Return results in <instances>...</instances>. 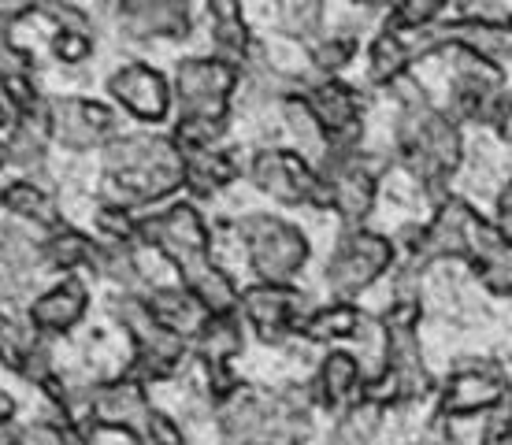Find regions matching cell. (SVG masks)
<instances>
[{
  "instance_id": "4fadbf2b",
  "label": "cell",
  "mask_w": 512,
  "mask_h": 445,
  "mask_svg": "<svg viewBox=\"0 0 512 445\" xmlns=\"http://www.w3.org/2000/svg\"><path fill=\"white\" fill-rule=\"evenodd\" d=\"M238 308H242L245 323L256 331L260 342H286L294 331L305 327L312 305L305 293L294 290V282H256L245 293H238Z\"/></svg>"
},
{
  "instance_id": "2e32d148",
  "label": "cell",
  "mask_w": 512,
  "mask_h": 445,
  "mask_svg": "<svg viewBox=\"0 0 512 445\" xmlns=\"http://www.w3.org/2000/svg\"><path fill=\"white\" fill-rule=\"evenodd\" d=\"M116 19L138 41H182L193 34V0H116Z\"/></svg>"
},
{
  "instance_id": "d590c367",
  "label": "cell",
  "mask_w": 512,
  "mask_h": 445,
  "mask_svg": "<svg viewBox=\"0 0 512 445\" xmlns=\"http://www.w3.org/2000/svg\"><path fill=\"white\" fill-rule=\"evenodd\" d=\"M383 412V401H375L368 394L360 401H349L346 412L334 423V445H372L379 427H383Z\"/></svg>"
},
{
  "instance_id": "9c48e42d",
  "label": "cell",
  "mask_w": 512,
  "mask_h": 445,
  "mask_svg": "<svg viewBox=\"0 0 512 445\" xmlns=\"http://www.w3.org/2000/svg\"><path fill=\"white\" fill-rule=\"evenodd\" d=\"M416 319L420 305H397V301L383 319V375L394 386L397 401H420L431 394V371L423 360Z\"/></svg>"
},
{
  "instance_id": "8d00e7d4",
  "label": "cell",
  "mask_w": 512,
  "mask_h": 445,
  "mask_svg": "<svg viewBox=\"0 0 512 445\" xmlns=\"http://www.w3.org/2000/svg\"><path fill=\"white\" fill-rule=\"evenodd\" d=\"M279 108H282V119H286V130L294 134L297 149H301V153H316V160H320L323 149H327V138H323V127L316 123V115L308 108L301 86L290 89L279 101Z\"/></svg>"
},
{
  "instance_id": "484cf974",
  "label": "cell",
  "mask_w": 512,
  "mask_h": 445,
  "mask_svg": "<svg viewBox=\"0 0 512 445\" xmlns=\"http://www.w3.org/2000/svg\"><path fill=\"white\" fill-rule=\"evenodd\" d=\"M412 64H416V49H412L409 34L390 23L379 26L368 41V82L390 89L397 78L412 75Z\"/></svg>"
},
{
  "instance_id": "db71d44e",
  "label": "cell",
  "mask_w": 512,
  "mask_h": 445,
  "mask_svg": "<svg viewBox=\"0 0 512 445\" xmlns=\"http://www.w3.org/2000/svg\"><path fill=\"white\" fill-rule=\"evenodd\" d=\"M494 212H498V219H505V223H512V171L509 178H505V186L498 190V201H494Z\"/></svg>"
},
{
  "instance_id": "1f68e13d",
  "label": "cell",
  "mask_w": 512,
  "mask_h": 445,
  "mask_svg": "<svg viewBox=\"0 0 512 445\" xmlns=\"http://www.w3.org/2000/svg\"><path fill=\"white\" fill-rule=\"evenodd\" d=\"M360 327H364V316H360V308L353 301H334V305H323V308H312L305 319V334L308 342H320V345H338V342H349V338H357Z\"/></svg>"
},
{
  "instance_id": "5bb4252c",
  "label": "cell",
  "mask_w": 512,
  "mask_h": 445,
  "mask_svg": "<svg viewBox=\"0 0 512 445\" xmlns=\"http://www.w3.org/2000/svg\"><path fill=\"white\" fill-rule=\"evenodd\" d=\"M108 97L145 127L167 123V115L175 112V89L164 71H156L145 60H127L108 75Z\"/></svg>"
},
{
  "instance_id": "ab89813d",
  "label": "cell",
  "mask_w": 512,
  "mask_h": 445,
  "mask_svg": "<svg viewBox=\"0 0 512 445\" xmlns=\"http://www.w3.org/2000/svg\"><path fill=\"white\" fill-rule=\"evenodd\" d=\"M275 4H279V23L286 38L308 45L323 34V19H327L323 0H275Z\"/></svg>"
},
{
  "instance_id": "603a6c76",
  "label": "cell",
  "mask_w": 512,
  "mask_h": 445,
  "mask_svg": "<svg viewBox=\"0 0 512 445\" xmlns=\"http://www.w3.org/2000/svg\"><path fill=\"white\" fill-rule=\"evenodd\" d=\"M182 360H186V338L167 327H156V331L134 338V360H130L127 375L138 382L171 379L182 368Z\"/></svg>"
},
{
  "instance_id": "681fc988",
  "label": "cell",
  "mask_w": 512,
  "mask_h": 445,
  "mask_svg": "<svg viewBox=\"0 0 512 445\" xmlns=\"http://www.w3.org/2000/svg\"><path fill=\"white\" fill-rule=\"evenodd\" d=\"M205 375H208V390H212L216 401H223V397L238 386V379H234V371H231V360H205Z\"/></svg>"
},
{
  "instance_id": "816d5d0a",
  "label": "cell",
  "mask_w": 512,
  "mask_h": 445,
  "mask_svg": "<svg viewBox=\"0 0 512 445\" xmlns=\"http://www.w3.org/2000/svg\"><path fill=\"white\" fill-rule=\"evenodd\" d=\"M483 445H512V408H494L487 431H483Z\"/></svg>"
},
{
  "instance_id": "7dc6e473",
  "label": "cell",
  "mask_w": 512,
  "mask_h": 445,
  "mask_svg": "<svg viewBox=\"0 0 512 445\" xmlns=\"http://www.w3.org/2000/svg\"><path fill=\"white\" fill-rule=\"evenodd\" d=\"M19 375H23L26 382H45L52 375V353H49V345H45V334H41L38 342L30 345V349H26L23 353V360H19Z\"/></svg>"
},
{
  "instance_id": "836d02e7",
  "label": "cell",
  "mask_w": 512,
  "mask_h": 445,
  "mask_svg": "<svg viewBox=\"0 0 512 445\" xmlns=\"http://www.w3.org/2000/svg\"><path fill=\"white\" fill-rule=\"evenodd\" d=\"M138 242H112V238H97V249H93L90 267L101 275L104 282H112L119 290H134L141 282V267L138 253H134Z\"/></svg>"
},
{
  "instance_id": "3957f363",
  "label": "cell",
  "mask_w": 512,
  "mask_h": 445,
  "mask_svg": "<svg viewBox=\"0 0 512 445\" xmlns=\"http://www.w3.org/2000/svg\"><path fill=\"white\" fill-rule=\"evenodd\" d=\"M231 227L238 242L245 245L249 267L260 282H294L305 271L312 245L301 227L286 223L282 216H271V212H245Z\"/></svg>"
},
{
  "instance_id": "f907efd6",
  "label": "cell",
  "mask_w": 512,
  "mask_h": 445,
  "mask_svg": "<svg viewBox=\"0 0 512 445\" xmlns=\"http://www.w3.org/2000/svg\"><path fill=\"white\" fill-rule=\"evenodd\" d=\"M483 127H490L494 134H498V141H505V145H512V97L509 93H501L498 104L490 108L487 123Z\"/></svg>"
},
{
  "instance_id": "ee69618b",
  "label": "cell",
  "mask_w": 512,
  "mask_h": 445,
  "mask_svg": "<svg viewBox=\"0 0 512 445\" xmlns=\"http://www.w3.org/2000/svg\"><path fill=\"white\" fill-rule=\"evenodd\" d=\"M112 316H116L119 327H127L130 338H141V334H149L160 327L153 316V308H149V297H141V293H134V290L119 293L116 301H112Z\"/></svg>"
},
{
  "instance_id": "7402d4cb",
  "label": "cell",
  "mask_w": 512,
  "mask_h": 445,
  "mask_svg": "<svg viewBox=\"0 0 512 445\" xmlns=\"http://www.w3.org/2000/svg\"><path fill=\"white\" fill-rule=\"evenodd\" d=\"M0 89H4V97L15 104V112L34 108V104L45 101V93L38 89L34 56H30V49H23V45L12 38V26L8 23H0Z\"/></svg>"
},
{
  "instance_id": "ffe728a7",
  "label": "cell",
  "mask_w": 512,
  "mask_h": 445,
  "mask_svg": "<svg viewBox=\"0 0 512 445\" xmlns=\"http://www.w3.org/2000/svg\"><path fill=\"white\" fill-rule=\"evenodd\" d=\"M468 264L494 297H512V234L498 223L483 219L475 234Z\"/></svg>"
},
{
  "instance_id": "680465c9",
  "label": "cell",
  "mask_w": 512,
  "mask_h": 445,
  "mask_svg": "<svg viewBox=\"0 0 512 445\" xmlns=\"http://www.w3.org/2000/svg\"><path fill=\"white\" fill-rule=\"evenodd\" d=\"M346 4H353V8H386L390 0H346Z\"/></svg>"
},
{
  "instance_id": "277c9868",
  "label": "cell",
  "mask_w": 512,
  "mask_h": 445,
  "mask_svg": "<svg viewBox=\"0 0 512 445\" xmlns=\"http://www.w3.org/2000/svg\"><path fill=\"white\" fill-rule=\"evenodd\" d=\"M249 182L271 201L286 208H327V186L320 167L312 164L301 149L286 145H260L249 156Z\"/></svg>"
},
{
  "instance_id": "c3c4849f",
  "label": "cell",
  "mask_w": 512,
  "mask_h": 445,
  "mask_svg": "<svg viewBox=\"0 0 512 445\" xmlns=\"http://www.w3.org/2000/svg\"><path fill=\"white\" fill-rule=\"evenodd\" d=\"M149 445H186V438H182L179 423L171 420V416H164V412H156L149 416V423H145V434H141Z\"/></svg>"
},
{
  "instance_id": "4316f807",
  "label": "cell",
  "mask_w": 512,
  "mask_h": 445,
  "mask_svg": "<svg viewBox=\"0 0 512 445\" xmlns=\"http://www.w3.org/2000/svg\"><path fill=\"white\" fill-rule=\"evenodd\" d=\"M208 26H212V41L223 60L245 67L253 56L256 34L249 30V19L242 12V0H205Z\"/></svg>"
},
{
  "instance_id": "e575fe53",
  "label": "cell",
  "mask_w": 512,
  "mask_h": 445,
  "mask_svg": "<svg viewBox=\"0 0 512 445\" xmlns=\"http://www.w3.org/2000/svg\"><path fill=\"white\" fill-rule=\"evenodd\" d=\"M360 52L357 30H323L316 41H308V67L312 75H342Z\"/></svg>"
},
{
  "instance_id": "60d3db41",
  "label": "cell",
  "mask_w": 512,
  "mask_h": 445,
  "mask_svg": "<svg viewBox=\"0 0 512 445\" xmlns=\"http://www.w3.org/2000/svg\"><path fill=\"white\" fill-rule=\"evenodd\" d=\"M453 0H390L386 4V19L383 23L405 30V34H416V30H427L435 26Z\"/></svg>"
},
{
  "instance_id": "f5cc1de1",
  "label": "cell",
  "mask_w": 512,
  "mask_h": 445,
  "mask_svg": "<svg viewBox=\"0 0 512 445\" xmlns=\"http://www.w3.org/2000/svg\"><path fill=\"white\" fill-rule=\"evenodd\" d=\"M45 4L49 0H0V23H23V19H30V15H41L45 12Z\"/></svg>"
},
{
  "instance_id": "44dd1931",
  "label": "cell",
  "mask_w": 512,
  "mask_h": 445,
  "mask_svg": "<svg viewBox=\"0 0 512 445\" xmlns=\"http://www.w3.org/2000/svg\"><path fill=\"white\" fill-rule=\"evenodd\" d=\"M8 167H19V171H38L45 160H49V145H52V130H49V97L34 108H23L15 112V123L8 130Z\"/></svg>"
},
{
  "instance_id": "6f0895ef",
  "label": "cell",
  "mask_w": 512,
  "mask_h": 445,
  "mask_svg": "<svg viewBox=\"0 0 512 445\" xmlns=\"http://www.w3.org/2000/svg\"><path fill=\"white\" fill-rule=\"evenodd\" d=\"M15 416V397L8 390H0V423H12Z\"/></svg>"
},
{
  "instance_id": "7c38bea8",
  "label": "cell",
  "mask_w": 512,
  "mask_h": 445,
  "mask_svg": "<svg viewBox=\"0 0 512 445\" xmlns=\"http://www.w3.org/2000/svg\"><path fill=\"white\" fill-rule=\"evenodd\" d=\"M49 130L52 145H60L67 153L104 149L119 134L112 104L93 101V97H78V93L49 97Z\"/></svg>"
},
{
  "instance_id": "52a82bcc",
  "label": "cell",
  "mask_w": 512,
  "mask_h": 445,
  "mask_svg": "<svg viewBox=\"0 0 512 445\" xmlns=\"http://www.w3.org/2000/svg\"><path fill=\"white\" fill-rule=\"evenodd\" d=\"M397 260V245L383 234L360 227H346V234L338 238L331 260H327V290L334 293V301H353L357 293L383 279L386 271Z\"/></svg>"
},
{
  "instance_id": "ba28073f",
  "label": "cell",
  "mask_w": 512,
  "mask_h": 445,
  "mask_svg": "<svg viewBox=\"0 0 512 445\" xmlns=\"http://www.w3.org/2000/svg\"><path fill=\"white\" fill-rule=\"evenodd\" d=\"M242 67L212 56H182L171 75L179 115H234Z\"/></svg>"
},
{
  "instance_id": "d6a6232c",
  "label": "cell",
  "mask_w": 512,
  "mask_h": 445,
  "mask_svg": "<svg viewBox=\"0 0 512 445\" xmlns=\"http://www.w3.org/2000/svg\"><path fill=\"white\" fill-rule=\"evenodd\" d=\"M93 249H97V238H90L86 230L71 227V223H60V227L45 230V267L60 271V275H71L78 267H90Z\"/></svg>"
},
{
  "instance_id": "d4e9b609",
  "label": "cell",
  "mask_w": 512,
  "mask_h": 445,
  "mask_svg": "<svg viewBox=\"0 0 512 445\" xmlns=\"http://www.w3.org/2000/svg\"><path fill=\"white\" fill-rule=\"evenodd\" d=\"M182 156H186V186L182 190H190L197 201L219 197L223 190H231L234 182H238V175H242L238 156L231 149H223V145L193 149V153H182Z\"/></svg>"
},
{
  "instance_id": "9f6ffc18",
  "label": "cell",
  "mask_w": 512,
  "mask_h": 445,
  "mask_svg": "<svg viewBox=\"0 0 512 445\" xmlns=\"http://www.w3.org/2000/svg\"><path fill=\"white\" fill-rule=\"evenodd\" d=\"M15 123V104L4 97V89H0V130H12Z\"/></svg>"
},
{
  "instance_id": "f1b7e54d",
  "label": "cell",
  "mask_w": 512,
  "mask_h": 445,
  "mask_svg": "<svg viewBox=\"0 0 512 445\" xmlns=\"http://www.w3.org/2000/svg\"><path fill=\"white\" fill-rule=\"evenodd\" d=\"M0 208L8 216L23 219V223H34L41 230H52L64 223L60 216V204L45 186H38L34 178H12L8 186H0Z\"/></svg>"
},
{
  "instance_id": "5b68a950",
  "label": "cell",
  "mask_w": 512,
  "mask_h": 445,
  "mask_svg": "<svg viewBox=\"0 0 512 445\" xmlns=\"http://www.w3.org/2000/svg\"><path fill=\"white\" fill-rule=\"evenodd\" d=\"M483 227V216L472 201H464L457 193H442L435 201V212L423 227L401 230L405 238V256L431 264V260H468L475 234Z\"/></svg>"
},
{
  "instance_id": "f35d334b",
  "label": "cell",
  "mask_w": 512,
  "mask_h": 445,
  "mask_svg": "<svg viewBox=\"0 0 512 445\" xmlns=\"http://www.w3.org/2000/svg\"><path fill=\"white\" fill-rule=\"evenodd\" d=\"M193 342H197L201 360H234L238 349H242V327H238L234 312H227V316H208L205 327L197 331Z\"/></svg>"
},
{
  "instance_id": "f6af8a7d",
  "label": "cell",
  "mask_w": 512,
  "mask_h": 445,
  "mask_svg": "<svg viewBox=\"0 0 512 445\" xmlns=\"http://www.w3.org/2000/svg\"><path fill=\"white\" fill-rule=\"evenodd\" d=\"M41 15L52 23V30H93L90 12L78 0H49Z\"/></svg>"
},
{
  "instance_id": "83f0119b",
  "label": "cell",
  "mask_w": 512,
  "mask_h": 445,
  "mask_svg": "<svg viewBox=\"0 0 512 445\" xmlns=\"http://www.w3.org/2000/svg\"><path fill=\"white\" fill-rule=\"evenodd\" d=\"M360 386H364V368L360 356L349 349H331L323 356L320 371H316V401L327 408H346L349 401H357Z\"/></svg>"
},
{
  "instance_id": "6da1fadb",
  "label": "cell",
  "mask_w": 512,
  "mask_h": 445,
  "mask_svg": "<svg viewBox=\"0 0 512 445\" xmlns=\"http://www.w3.org/2000/svg\"><path fill=\"white\" fill-rule=\"evenodd\" d=\"M397 101V123H394V141H397V160L409 171L423 190L431 197H442L449 186V178L461 171L464 164V130L461 123L431 104L427 89L412 75L397 78L390 86Z\"/></svg>"
},
{
  "instance_id": "d6986e66",
  "label": "cell",
  "mask_w": 512,
  "mask_h": 445,
  "mask_svg": "<svg viewBox=\"0 0 512 445\" xmlns=\"http://www.w3.org/2000/svg\"><path fill=\"white\" fill-rule=\"evenodd\" d=\"M275 394H260L253 386H234L231 394L219 401V431L227 445H253L271 420Z\"/></svg>"
},
{
  "instance_id": "74e56055",
  "label": "cell",
  "mask_w": 512,
  "mask_h": 445,
  "mask_svg": "<svg viewBox=\"0 0 512 445\" xmlns=\"http://www.w3.org/2000/svg\"><path fill=\"white\" fill-rule=\"evenodd\" d=\"M227 130H231V115H179L171 127V138L182 153H193V149L223 145Z\"/></svg>"
},
{
  "instance_id": "f546056e",
  "label": "cell",
  "mask_w": 512,
  "mask_h": 445,
  "mask_svg": "<svg viewBox=\"0 0 512 445\" xmlns=\"http://www.w3.org/2000/svg\"><path fill=\"white\" fill-rule=\"evenodd\" d=\"M0 267L19 271V275H38L45 267V230L23 219H4L0 223Z\"/></svg>"
},
{
  "instance_id": "cb8c5ba5",
  "label": "cell",
  "mask_w": 512,
  "mask_h": 445,
  "mask_svg": "<svg viewBox=\"0 0 512 445\" xmlns=\"http://www.w3.org/2000/svg\"><path fill=\"white\" fill-rule=\"evenodd\" d=\"M182 286L197 297V305L205 308L208 316H227V312H238V286L234 279L223 271V267L208 256H197L190 264L179 267Z\"/></svg>"
},
{
  "instance_id": "bcb514c9",
  "label": "cell",
  "mask_w": 512,
  "mask_h": 445,
  "mask_svg": "<svg viewBox=\"0 0 512 445\" xmlns=\"http://www.w3.org/2000/svg\"><path fill=\"white\" fill-rule=\"evenodd\" d=\"M15 442L19 445H82L78 442V434L60 427V423H30V427L19 431Z\"/></svg>"
},
{
  "instance_id": "8992f818",
  "label": "cell",
  "mask_w": 512,
  "mask_h": 445,
  "mask_svg": "<svg viewBox=\"0 0 512 445\" xmlns=\"http://www.w3.org/2000/svg\"><path fill=\"white\" fill-rule=\"evenodd\" d=\"M301 93H305L308 108H312L316 123L323 127V138H327L320 160L357 153L364 145V97L357 89L342 75H316L301 86Z\"/></svg>"
},
{
  "instance_id": "91938a15",
  "label": "cell",
  "mask_w": 512,
  "mask_h": 445,
  "mask_svg": "<svg viewBox=\"0 0 512 445\" xmlns=\"http://www.w3.org/2000/svg\"><path fill=\"white\" fill-rule=\"evenodd\" d=\"M4 167H8V145L0 141V171H4Z\"/></svg>"
},
{
  "instance_id": "7bdbcfd3",
  "label": "cell",
  "mask_w": 512,
  "mask_h": 445,
  "mask_svg": "<svg viewBox=\"0 0 512 445\" xmlns=\"http://www.w3.org/2000/svg\"><path fill=\"white\" fill-rule=\"evenodd\" d=\"M97 234L101 238H112V242H138V212L123 201H104L97 208Z\"/></svg>"
},
{
  "instance_id": "ac0fdd59",
  "label": "cell",
  "mask_w": 512,
  "mask_h": 445,
  "mask_svg": "<svg viewBox=\"0 0 512 445\" xmlns=\"http://www.w3.org/2000/svg\"><path fill=\"white\" fill-rule=\"evenodd\" d=\"M86 312H90V290H86V282L78 279V275H67V279H60L49 290H41L30 301L26 319L41 334H67L71 327L82 323Z\"/></svg>"
},
{
  "instance_id": "9a60e30c",
  "label": "cell",
  "mask_w": 512,
  "mask_h": 445,
  "mask_svg": "<svg viewBox=\"0 0 512 445\" xmlns=\"http://www.w3.org/2000/svg\"><path fill=\"white\" fill-rule=\"evenodd\" d=\"M509 401V379L498 364H464L449 375L438 397V416L442 420H461V416H479V412H494L498 405Z\"/></svg>"
},
{
  "instance_id": "b9f144b4",
  "label": "cell",
  "mask_w": 512,
  "mask_h": 445,
  "mask_svg": "<svg viewBox=\"0 0 512 445\" xmlns=\"http://www.w3.org/2000/svg\"><path fill=\"white\" fill-rule=\"evenodd\" d=\"M49 52L52 60L64 67L90 64L93 52H97V38H93V30H52Z\"/></svg>"
},
{
  "instance_id": "30bf717a",
  "label": "cell",
  "mask_w": 512,
  "mask_h": 445,
  "mask_svg": "<svg viewBox=\"0 0 512 445\" xmlns=\"http://www.w3.org/2000/svg\"><path fill=\"white\" fill-rule=\"evenodd\" d=\"M316 167H320L323 186H327V208L338 212V219H342L346 227H360L364 219L372 216L375 201H379V175H383V164H379L364 145H360L357 153L320 160Z\"/></svg>"
},
{
  "instance_id": "8fae6325",
  "label": "cell",
  "mask_w": 512,
  "mask_h": 445,
  "mask_svg": "<svg viewBox=\"0 0 512 445\" xmlns=\"http://www.w3.org/2000/svg\"><path fill=\"white\" fill-rule=\"evenodd\" d=\"M138 245H149L175 267L212 253V234L193 201H171L156 212H138Z\"/></svg>"
},
{
  "instance_id": "4dcf8cb0",
  "label": "cell",
  "mask_w": 512,
  "mask_h": 445,
  "mask_svg": "<svg viewBox=\"0 0 512 445\" xmlns=\"http://www.w3.org/2000/svg\"><path fill=\"white\" fill-rule=\"evenodd\" d=\"M149 308H153V316L160 327L182 334L186 342L197 338V331L205 327V319H208V312L197 305V297H193L186 286H156V290L149 293Z\"/></svg>"
},
{
  "instance_id": "e0dca14e",
  "label": "cell",
  "mask_w": 512,
  "mask_h": 445,
  "mask_svg": "<svg viewBox=\"0 0 512 445\" xmlns=\"http://www.w3.org/2000/svg\"><path fill=\"white\" fill-rule=\"evenodd\" d=\"M153 416V405H149V394H145V382L123 379L104 382L93 390L90 401V420L93 427H104V431H127L134 438L145 434V423Z\"/></svg>"
},
{
  "instance_id": "7a4b0ae2",
  "label": "cell",
  "mask_w": 512,
  "mask_h": 445,
  "mask_svg": "<svg viewBox=\"0 0 512 445\" xmlns=\"http://www.w3.org/2000/svg\"><path fill=\"white\" fill-rule=\"evenodd\" d=\"M101 153L104 182L130 208L164 204L186 186V156L171 134H116Z\"/></svg>"
},
{
  "instance_id": "94428289",
  "label": "cell",
  "mask_w": 512,
  "mask_h": 445,
  "mask_svg": "<svg viewBox=\"0 0 512 445\" xmlns=\"http://www.w3.org/2000/svg\"><path fill=\"white\" fill-rule=\"evenodd\" d=\"M0 445H19L15 438H8V434H0Z\"/></svg>"
},
{
  "instance_id": "11a10c76",
  "label": "cell",
  "mask_w": 512,
  "mask_h": 445,
  "mask_svg": "<svg viewBox=\"0 0 512 445\" xmlns=\"http://www.w3.org/2000/svg\"><path fill=\"white\" fill-rule=\"evenodd\" d=\"M420 445H461L453 434L446 431V427H427V434H423Z\"/></svg>"
}]
</instances>
